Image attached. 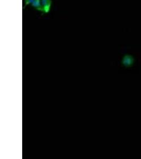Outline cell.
<instances>
[{
    "mask_svg": "<svg viewBox=\"0 0 141 159\" xmlns=\"http://www.w3.org/2000/svg\"><path fill=\"white\" fill-rule=\"evenodd\" d=\"M134 59L133 56L130 55H125L123 60V63L126 66H130L134 63Z\"/></svg>",
    "mask_w": 141,
    "mask_h": 159,
    "instance_id": "6da1fadb",
    "label": "cell"
},
{
    "mask_svg": "<svg viewBox=\"0 0 141 159\" xmlns=\"http://www.w3.org/2000/svg\"><path fill=\"white\" fill-rule=\"evenodd\" d=\"M42 9L45 13L49 12L51 6V0H41Z\"/></svg>",
    "mask_w": 141,
    "mask_h": 159,
    "instance_id": "7a4b0ae2",
    "label": "cell"
},
{
    "mask_svg": "<svg viewBox=\"0 0 141 159\" xmlns=\"http://www.w3.org/2000/svg\"><path fill=\"white\" fill-rule=\"evenodd\" d=\"M34 1L35 0H25V4H26V5H28L29 4H32Z\"/></svg>",
    "mask_w": 141,
    "mask_h": 159,
    "instance_id": "3957f363",
    "label": "cell"
}]
</instances>
